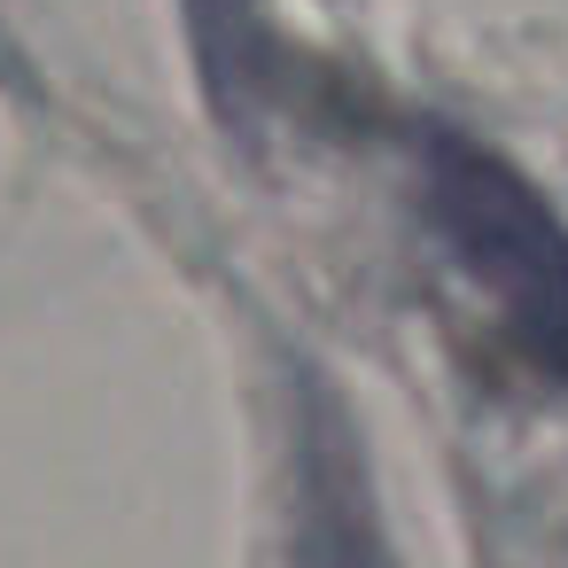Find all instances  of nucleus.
Returning <instances> with one entry per match:
<instances>
[{
	"instance_id": "obj_1",
	"label": "nucleus",
	"mask_w": 568,
	"mask_h": 568,
	"mask_svg": "<svg viewBox=\"0 0 568 568\" xmlns=\"http://www.w3.org/2000/svg\"><path fill=\"white\" fill-rule=\"evenodd\" d=\"M420 211L444 257L498 304L506 335L568 382V234L545 195L467 133H420Z\"/></svg>"
}]
</instances>
